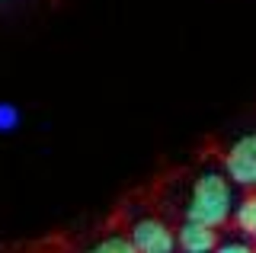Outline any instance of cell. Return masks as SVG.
I'll return each instance as SVG.
<instances>
[{
	"label": "cell",
	"instance_id": "obj_1",
	"mask_svg": "<svg viewBox=\"0 0 256 253\" xmlns=\"http://www.w3.org/2000/svg\"><path fill=\"white\" fill-rule=\"evenodd\" d=\"M230 186L234 183L224 176V170H202L189 189L186 221H196V224L218 231L230 218V208H234V189Z\"/></svg>",
	"mask_w": 256,
	"mask_h": 253
},
{
	"label": "cell",
	"instance_id": "obj_2",
	"mask_svg": "<svg viewBox=\"0 0 256 253\" xmlns=\"http://www.w3.org/2000/svg\"><path fill=\"white\" fill-rule=\"evenodd\" d=\"M224 176L237 186H256V132L230 141L224 154Z\"/></svg>",
	"mask_w": 256,
	"mask_h": 253
},
{
	"label": "cell",
	"instance_id": "obj_3",
	"mask_svg": "<svg viewBox=\"0 0 256 253\" xmlns=\"http://www.w3.org/2000/svg\"><path fill=\"white\" fill-rule=\"evenodd\" d=\"M128 237L138 253H176V231L160 218H138Z\"/></svg>",
	"mask_w": 256,
	"mask_h": 253
},
{
	"label": "cell",
	"instance_id": "obj_4",
	"mask_svg": "<svg viewBox=\"0 0 256 253\" xmlns=\"http://www.w3.org/2000/svg\"><path fill=\"white\" fill-rule=\"evenodd\" d=\"M218 231L196 221H182L180 231H176V250L182 253H214L218 250Z\"/></svg>",
	"mask_w": 256,
	"mask_h": 253
},
{
	"label": "cell",
	"instance_id": "obj_5",
	"mask_svg": "<svg viewBox=\"0 0 256 253\" xmlns=\"http://www.w3.org/2000/svg\"><path fill=\"white\" fill-rule=\"evenodd\" d=\"M234 224H237L244 234L256 237V196H246V199H240V205L234 208Z\"/></svg>",
	"mask_w": 256,
	"mask_h": 253
},
{
	"label": "cell",
	"instance_id": "obj_6",
	"mask_svg": "<svg viewBox=\"0 0 256 253\" xmlns=\"http://www.w3.org/2000/svg\"><path fill=\"white\" fill-rule=\"evenodd\" d=\"M84 253H138V250H134L132 237H125V234H109V237H102V240H96L93 247H86Z\"/></svg>",
	"mask_w": 256,
	"mask_h": 253
},
{
	"label": "cell",
	"instance_id": "obj_7",
	"mask_svg": "<svg viewBox=\"0 0 256 253\" xmlns=\"http://www.w3.org/2000/svg\"><path fill=\"white\" fill-rule=\"evenodd\" d=\"M20 125V109L10 102H0V132H13Z\"/></svg>",
	"mask_w": 256,
	"mask_h": 253
},
{
	"label": "cell",
	"instance_id": "obj_8",
	"mask_svg": "<svg viewBox=\"0 0 256 253\" xmlns=\"http://www.w3.org/2000/svg\"><path fill=\"white\" fill-rule=\"evenodd\" d=\"M214 253H256L246 240H221Z\"/></svg>",
	"mask_w": 256,
	"mask_h": 253
},
{
	"label": "cell",
	"instance_id": "obj_9",
	"mask_svg": "<svg viewBox=\"0 0 256 253\" xmlns=\"http://www.w3.org/2000/svg\"><path fill=\"white\" fill-rule=\"evenodd\" d=\"M0 4H4V0H0Z\"/></svg>",
	"mask_w": 256,
	"mask_h": 253
}]
</instances>
